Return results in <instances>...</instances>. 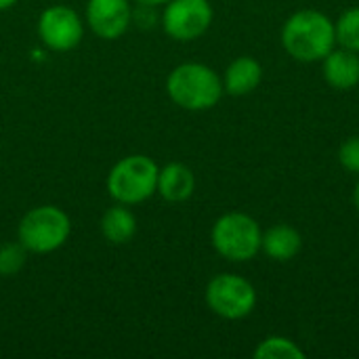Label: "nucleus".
<instances>
[{"instance_id": "6ab92c4d", "label": "nucleus", "mask_w": 359, "mask_h": 359, "mask_svg": "<svg viewBox=\"0 0 359 359\" xmlns=\"http://www.w3.org/2000/svg\"><path fill=\"white\" fill-rule=\"evenodd\" d=\"M139 4H147V6H160V4H166L170 0H137Z\"/></svg>"}, {"instance_id": "423d86ee", "label": "nucleus", "mask_w": 359, "mask_h": 359, "mask_svg": "<svg viewBox=\"0 0 359 359\" xmlns=\"http://www.w3.org/2000/svg\"><path fill=\"white\" fill-rule=\"evenodd\" d=\"M206 305L225 320H242L257 305L252 284L233 273H221L206 286Z\"/></svg>"}, {"instance_id": "20e7f679", "label": "nucleus", "mask_w": 359, "mask_h": 359, "mask_svg": "<svg viewBox=\"0 0 359 359\" xmlns=\"http://www.w3.org/2000/svg\"><path fill=\"white\" fill-rule=\"evenodd\" d=\"M72 231L69 217L57 206H36L23 215L17 236L27 252L48 255L61 248Z\"/></svg>"}, {"instance_id": "412c9836", "label": "nucleus", "mask_w": 359, "mask_h": 359, "mask_svg": "<svg viewBox=\"0 0 359 359\" xmlns=\"http://www.w3.org/2000/svg\"><path fill=\"white\" fill-rule=\"evenodd\" d=\"M353 200H355V206H358V210H359V183L355 185V194H353Z\"/></svg>"}, {"instance_id": "9b49d317", "label": "nucleus", "mask_w": 359, "mask_h": 359, "mask_svg": "<svg viewBox=\"0 0 359 359\" xmlns=\"http://www.w3.org/2000/svg\"><path fill=\"white\" fill-rule=\"evenodd\" d=\"M196 189V177L185 164L172 162L158 172V194L166 202H185Z\"/></svg>"}, {"instance_id": "f257e3e1", "label": "nucleus", "mask_w": 359, "mask_h": 359, "mask_svg": "<svg viewBox=\"0 0 359 359\" xmlns=\"http://www.w3.org/2000/svg\"><path fill=\"white\" fill-rule=\"evenodd\" d=\"M282 42L299 61H322L334 48V23L320 11H299L284 23Z\"/></svg>"}, {"instance_id": "4468645a", "label": "nucleus", "mask_w": 359, "mask_h": 359, "mask_svg": "<svg viewBox=\"0 0 359 359\" xmlns=\"http://www.w3.org/2000/svg\"><path fill=\"white\" fill-rule=\"evenodd\" d=\"M261 248L273 261H290L301 250V236L288 225H276L263 236Z\"/></svg>"}, {"instance_id": "f3484780", "label": "nucleus", "mask_w": 359, "mask_h": 359, "mask_svg": "<svg viewBox=\"0 0 359 359\" xmlns=\"http://www.w3.org/2000/svg\"><path fill=\"white\" fill-rule=\"evenodd\" d=\"M27 261V250L21 242H6L0 246V276L13 278L17 276Z\"/></svg>"}, {"instance_id": "aec40b11", "label": "nucleus", "mask_w": 359, "mask_h": 359, "mask_svg": "<svg viewBox=\"0 0 359 359\" xmlns=\"http://www.w3.org/2000/svg\"><path fill=\"white\" fill-rule=\"evenodd\" d=\"M17 0H0V11H8Z\"/></svg>"}, {"instance_id": "2eb2a0df", "label": "nucleus", "mask_w": 359, "mask_h": 359, "mask_svg": "<svg viewBox=\"0 0 359 359\" xmlns=\"http://www.w3.org/2000/svg\"><path fill=\"white\" fill-rule=\"evenodd\" d=\"M257 359H303L305 353L290 341L284 337H271L267 341H263L257 351H255Z\"/></svg>"}, {"instance_id": "f8f14e48", "label": "nucleus", "mask_w": 359, "mask_h": 359, "mask_svg": "<svg viewBox=\"0 0 359 359\" xmlns=\"http://www.w3.org/2000/svg\"><path fill=\"white\" fill-rule=\"evenodd\" d=\"M263 78V67L252 57H238L225 72L223 78V90H227L233 97H242L252 93Z\"/></svg>"}, {"instance_id": "7ed1b4c3", "label": "nucleus", "mask_w": 359, "mask_h": 359, "mask_svg": "<svg viewBox=\"0 0 359 359\" xmlns=\"http://www.w3.org/2000/svg\"><path fill=\"white\" fill-rule=\"evenodd\" d=\"M156 162L143 154L126 156L114 164L107 175V191L118 204H141L158 191Z\"/></svg>"}, {"instance_id": "dca6fc26", "label": "nucleus", "mask_w": 359, "mask_h": 359, "mask_svg": "<svg viewBox=\"0 0 359 359\" xmlns=\"http://www.w3.org/2000/svg\"><path fill=\"white\" fill-rule=\"evenodd\" d=\"M334 34H337V42L343 48L359 53V6L349 8L341 15V19L334 25Z\"/></svg>"}, {"instance_id": "f03ea898", "label": "nucleus", "mask_w": 359, "mask_h": 359, "mask_svg": "<svg viewBox=\"0 0 359 359\" xmlns=\"http://www.w3.org/2000/svg\"><path fill=\"white\" fill-rule=\"evenodd\" d=\"M168 97L183 109L204 111L219 103L223 82L215 69L202 63H183L168 74Z\"/></svg>"}, {"instance_id": "39448f33", "label": "nucleus", "mask_w": 359, "mask_h": 359, "mask_svg": "<svg viewBox=\"0 0 359 359\" xmlns=\"http://www.w3.org/2000/svg\"><path fill=\"white\" fill-rule=\"evenodd\" d=\"M210 240L221 257L242 263L257 257L263 244V233L252 217L244 212H229L215 223Z\"/></svg>"}, {"instance_id": "a211bd4d", "label": "nucleus", "mask_w": 359, "mask_h": 359, "mask_svg": "<svg viewBox=\"0 0 359 359\" xmlns=\"http://www.w3.org/2000/svg\"><path fill=\"white\" fill-rule=\"evenodd\" d=\"M339 160L349 172H359V137H351L341 145Z\"/></svg>"}, {"instance_id": "0eeeda50", "label": "nucleus", "mask_w": 359, "mask_h": 359, "mask_svg": "<svg viewBox=\"0 0 359 359\" xmlns=\"http://www.w3.org/2000/svg\"><path fill=\"white\" fill-rule=\"evenodd\" d=\"M212 23V6L208 0H170L162 13L164 32L179 40L189 42L206 34Z\"/></svg>"}, {"instance_id": "1a4fd4ad", "label": "nucleus", "mask_w": 359, "mask_h": 359, "mask_svg": "<svg viewBox=\"0 0 359 359\" xmlns=\"http://www.w3.org/2000/svg\"><path fill=\"white\" fill-rule=\"evenodd\" d=\"M133 21L128 0H88L86 23L103 40H118Z\"/></svg>"}, {"instance_id": "9d476101", "label": "nucleus", "mask_w": 359, "mask_h": 359, "mask_svg": "<svg viewBox=\"0 0 359 359\" xmlns=\"http://www.w3.org/2000/svg\"><path fill=\"white\" fill-rule=\"evenodd\" d=\"M322 61H324V78L330 86L339 90H347L359 82L358 53L347 50V48L330 50Z\"/></svg>"}, {"instance_id": "ddd939ff", "label": "nucleus", "mask_w": 359, "mask_h": 359, "mask_svg": "<svg viewBox=\"0 0 359 359\" xmlns=\"http://www.w3.org/2000/svg\"><path fill=\"white\" fill-rule=\"evenodd\" d=\"M101 233L109 244L122 246L128 244L135 233H137V219L135 215L128 210L126 204H116L111 208H107L101 217Z\"/></svg>"}, {"instance_id": "6e6552de", "label": "nucleus", "mask_w": 359, "mask_h": 359, "mask_svg": "<svg viewBox=\"0 0 359 359\" xmlns=\"http://www.w3.org/2000/svg\"><path fill=\"white\" fill-rule=\"evenodd\" d=\"M38 34L50 50L65 53L82 42L84 23L74 8L65 4H55L42 11L38 19Z\"/></svg>"}]
</instances>
